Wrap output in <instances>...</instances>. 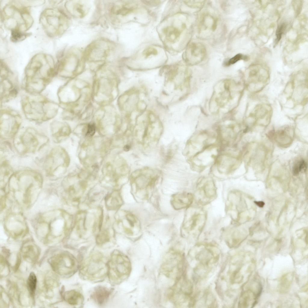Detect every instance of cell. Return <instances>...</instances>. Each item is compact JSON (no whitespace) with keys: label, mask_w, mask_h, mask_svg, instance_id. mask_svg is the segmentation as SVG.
I'll list each match as a JSON object with an SVG mask.
<instances>
[{"label":"cell","mask_w":308,"mask_h":308,"mask_svg":"<svg viewBox=\"0 0 308 308\" xmlns=\"http://www.w3.org/2000/svg\"><path fill=\"white\" fill-rule=\"evenodd\" d=\"M14 138L15 147L18 152L23 154L37 152L49 141L46 136L32 128L17 132Z\"/></svg>","instance_id":"obj_1"},{"label":"cell","mask_w":308,"mask_h":308,"mask_svg":"<svg viewBox=\"0 0 308 308\" xmlns=\"http://www.w3.org/2000/svg\"><path fill=\"white\" fill-rule=\"evenodd\" d=\"M207 218V213L203 208L190 206L186 210L183 221V233L194 238L198 237L203 229Z\"/></svg>","instance_id":"obj_2"},{"label":"cell","mask_w":308,"mask_h":308,"mask_svg":"<svg viewBox=\"0 0 308 308\" xmlns=\"http://www.w3.org/2000/svg\"><path fill=\"white\" fill-rule=\"evenodd\" d=\"M9 187L14 190L31 192L39 189L42 183L39 173L29 170H23L13 173L9 180Z\"/></svg>","instance_id":"obj_3"},{"label":"cell","mask_w":308,"mask_h":308,"mask_svg":"<svg viewBox=\"0 0 308 308\" xmlns=\"http://www.w3.org/2000/svg\"><path fill=\"white\" fill-rule=\"evenodd\" d=\"M107 273L110 281L119 284L126 279L131 270L130 261L125 255L117 250L112 254L107 263Z\"/></svg>","instance_id":"obj_4"},{"label":"cell","mask_w":308,"mask_h":308,"mask_svg":"<svg viewBox=\"0 0 308 308\" xmlns=\"http://www.w3.org/2000/svg\"><path fill=\"white\" fill-rule=\"evenodd\" d=\"M63 17L60 12L55 9H48L42 13L40 22L48 35L55 37L62 33Z\"/></svg>","instance_id":"obj_5"},{"label":"cell","mask_w":308,"mask_h":308,"mask_svg":"<svg viewBox=\"0 0 308 308\" xmlns=\"http://www.w3.org/2000/svg\"><path fill=\"white\" fill-rule=\"evenodd\" d=\"M82 265L81 274L88 279H97L107 273V263L104 262L102 255L98 253L91 254Z\"/></svg>","instance_id":"obj_6"},{"label":"cell","mask_w":308,"mask_h":308,"mask_svg":"<svg viewBox=\"0 0 308 308\" xmlns=\"http://www.w3.org/2000/svg\"><path fill=\"white\" fill-rule=\"evenodd\" d=\"M193 196L197 202L202 205H207L214 201L217 196V188L213 180L208 178L200 179Z\"/></svg>","instance_id":"obj_7"},{"label":"cell","mask_w":308,"mask_h":308,"mask_svg":"<svg viewBox=\"0 0 308 308\" xmlns=\"http://www.w3.org/2000/svg\"><path fill=\"white\" fill-rule=\"evenodd\" d=\"M53 267L62 275H71L77 270L78 263L76 258L71 254L64 253L54 258Z\"/></svg>","instance_id":"obj_8"},{"label":"cell","mask_w":308,"mask_h":308,"mask_svg":"<svg viewBox=\"0 0 308 308\" xmlns=\"http://www.w3.org/2000/svg\"><path fill=\"white\" fill-rule=\"evenodd\" d=\"M218 152L214 143L209 145L192 157L193 168L199 170H203L215 161Z\"/></svg>","instance_id":"obj_9"},{"label":"cell","mask_w":308,"mask_h":308,"mask_svg":"<svg viewBox=\"0 0 308 308\" xmlns=\"http://www.w3.org/2000/svg\"><path fill=\"white\" fill-rule=\"evenodd\" d=\"M63 154L61 149L56 147L50 152L44 163V169L47 174L57 176L62 164Z\"/></svg>","instance_id":"obj_10"},{"label":"cell","mask_w":308,"mask_h":308,"mask_svg":"<svg viewBox=\"0 0 308 308\" xmlns=\"http://www.w3.org/2000/svg\"><path fill=\"white\" fill-rule=\"evenodd\" d=\"M212 137L209 134L202 132L194 135L189 142L190 154L192 157L208 146L214 143Z\"/></svg>","instance_id":"obj_11"},{"label":"cell","mask_w":308,"mask_h":308,"mask_svg":"<svg viewBox=\"0 0 308 308\" xmlns=\"http://www.w3.org/2000/svg\"><path fill=\"white\" fill-rule=\"evenodd\" d=\"M206 54V49L203 45L199 42H193L188 46L186 56L189 63L194 64L202 61Z\"/></svg>","instance_id":"obj_12"},{"label":"cell","mask_w":308,"mask_h":308,"mask_svg":"<svg viewBox=\"0 0 308 308\" xmlns=\"http://www.w3.org/2000/svg\"><path fill=\"white\" fill-rule=\"evenodd\" d=\"M235 159L232 153H226L218 155L215 162L218 171L225 174L232 172L235 165Z\"/></svg>","instance_id":"obj_13"},{"label":"cell","mask_w":308,"mask_h":308,"mask_svg":"<svg viewBox=\"0 0 308 308\" xmlns=\"http://www.w3.org/2000/svg\"><path fill=\"white\" fill-rule=\"evenodd\" d=\"M20 124L19 121L13 117L2 119L0 124L1 136L6 139L14 138L18 132Z\"/></svg>","instance_id":"obj_14"},{"label":"cell","mask_w":308,"mask_h":308,"mask_svg":"<svg viewBox=\"0 0 308 308\" xmlns=\"http://www.w3.org/2000/svg\"><path fill=\"white\" fill-rule=\"evenodd\" d=\"M193 199V195L191 193L177 192L171 196V203L174 209L180 210L191 206Z\"/></svg>","instance_id":"obj_15"},{"label":"cell","mask_w":308,"mask_h":308,"mask_svg":"<svg viewBox=\"0 0 308 308\" xmlns=\"http://www.w3.org/2000/svg\"><path fill=\"white\" fill-rule=\"evenodd\" d=\"M110 291L106 287L99 286L96 287L92 294L93 298L99 305L104 304L108 300Z\"/></svg>","instance_id":"obj_16"},{"label":"cell","mask_w":308,"mask_h":308,"mask_svg":"<svg viewBox=\"0 0 308 308\" xmlns=\"http://www.w3.org/2000/svg\"><path fill=\"white\" fill-rule=\"evenodd\" d=\"M64 298L68 303L72 305L80 304L83 302V299L82 294L74 290L66 292L64 294Z\"/></svg>","instance_id":"obj_17"},{"label":"cell","mask_w":308,"mask_h":308,"mask_svg":"<svg viewBox=\"0 0 308 308\" xmlns=\"http://www.w3.org/2000/svg\"><path fill=\"white\" fill-rule=\"evenodd\" d=\"M163 32L166 39L171 43H174L177 41L181 34V31L178 29L173 26L165 27L163 29Z\"/></svg>","instance_id":"obj_18"},{"label":"cell","mask_w":308,"mask_h":308,"mask_svg":"<svg viewBox=\"0 0 308 308\" xmlns=\"http://www.w3.org/2000/svg\"><path fill=\"white\" fill-rule=\"evenodd\" d=\"M12 170L8 163L6 161H3L0 165V180L2 182L6 180L8 181L13 174Z\"/></svg>","instance_id":"obj_19"},{"label":"cell","mask_w":308,"mask_h":308,"mask_svg":"<svg viewBox=\"0 0 308 308\" xmlns=\"http://www.w3.org/2000/svg\"><path fill=\"white\" fill-rule=\"evenodd\" d=\"M30 35V33L20 30H11V39L12 42H17L24 40Z\"/></svg>","instance_id":"obj_20"},{"label":"cell","mask_w":308,"mask_h":308,"mask_svg":"<svg viewBox=\"0 0 308 308\" xmlns=\"http://www.w3.org/2000/svg\"><path fill=\"white\" fill-rule=\"evenodd\" d=\"M37 279L35 275L33 272H31L29 275L27 280V284L29 291L32 296H34L36 286Z\"/></svg>","instance_id":"obj_21"},{"label":"cell","mask_w":308,"mask_h":308,"mask_svg":"<svg viewBox=\"0 0 308 308\" xmlns=\"http://www.w3.org/2000/svg\"><path fill=\"white\" fill-rule=\"evenodd\" d=\"M286 28V25L284 23H282L278 26L276 32V38L275 40V44L277 43L281 40Z\"/></svg>","instance_id":"obj_22"},{"label":"cell","mask_w":308,"mask_h":308,"mask_svg":"<svg viewBox=\"0 0 308 308\" xmlns=\"http://www.w3.org/2000/svg\"><path fill=\"white\" fill-rule=\"evenodd\" d=\"M248 58V56L246 55L240 53L238 54L229 59L226 62V64L227 65L233 64L241 60H247Z\"/></svg>","instance_id":"obj_23"},{"label":"cell","mask_w":308,"mask_h":308,"mask_svg":"<svg viewBox=\"0 0 308 308\" xmlns=\"http://www.w3.org/2000/svg\"><path fill=\"white\" fill-rule=\"evenodd\" d=\"M184 3L188 6L193 8H199L204 4V1H184Z\"/></svg>","instance_id":"obj_24"},{"label":"cell","mask_w":308,"mask_h":308,"mask_svg":"<svg viewBox=\"0 0 308 308\" xmlns=\"http://www.w3.org/2000/svg\"><path fill=\"white\" fill-rule=\"evenodd\" d=\"M158 53L157 50L155 48L148 47L143 50L142 54L145 58H147L151 55H156L158 54Z\"/></svg>","instance_id":"obj_25"},{"label":"cell","mask_w":308,"mask_h":308,"mask_svg":"<svg viewBox=\"0 0 308 308\" xmlns=\"http://www.w3.org/2000/svg\"><path fill=\"white\" fill-rule=\"evenodd\" d=\"M95 132V126L94 124H89L88 126V130L86 135L87 137H92Z\"/></svg>","instance_id":"obj_26"},{"label":"cell","mask_w":308,"mask_h":308,"mask_svg":"<svg viewBox=\"0 0 308 308\" xmlns=\"http://www.w3.org/2000/svg\"><path fill=\"white\" fill-rule=\"evenodd\" d=\"M299 172H304L306 171L307 167V163L304 160L300 161L297 163Z\"/></svg>","instance_id":"obj_27"},{"label":"cell","mask_w":308,"mask_h":308,"mask_svg":"<svg viewBox=\"0 0 308 308\" xmlns=\"http://www.w3.org/2000/svg\"><path fill=\"white\" fill-rule=\"evenodd\" d=\"M141 1L146 5L151 6H156L161 3L159 0H143Z\"/></svg>","instance_id":"obj_28"},{"label":"cell","mask_w":308,"mask_h":308,"mask_svg":"<svg viewBox=\"0 0 308 308\" xmlns=\"http://www.w3.org/2000/svg\"><path fill=\"white\" fill-rule=\"evenodd\" d=\"M299 172L297 164H296L293 167V173L294 175H298Z\"/></svg>","instance_id":"obj_29"},{"label":"cell","mask_w":308,"mask_h":308,"mask_svg":"<svg viewBox=\"0 0 308 308\" xmlns=\"http://www.w3.org/2000/svg\"><path fill=\"white\" fill-rule=\"evenodd\" d=\"M254 202L260 208L263 207L265 204L264 202L261 201L258 202L254 201Z\"/></svg>","instance_id":"obj_30"},{"label":"cell","mask_w":308,"mask_h":308,"mask_svg":"<svg viewBox=\"0 0 308 308\" xmlns=\"http://www.w3.org/2000/svg\"><path fill=\"white\" fill-rule=\"evenodd\" d=\"M130 148V146L128 145H126L124 147V149L125 151H128Z\"/></svg>","instance_id":"obj_31"}]
</instances>
